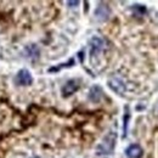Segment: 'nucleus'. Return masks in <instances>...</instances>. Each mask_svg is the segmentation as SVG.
<instances>
[{"label": "nucleus", "mask_w": 158, "mask_h": 158, "mask_svg": "<svg viewBox=\"0 0 158 158\" xmlns=\"http://www.w3.org/2000/svg\"><path fill=\"white\" fill-rule=\"evenodd\" d=\"M116 141H117V134H116L114 131L108 133V134L103 138L102 142L96 147V155H98V156H107V155H111V153L113 152V150H114Z\"/></svg>", "instance_id": "1"}, {"label": "nucleus", "mask_w": 158, "mask_h": 158, "mask_svg": "<svg viewBox=\"0 0 158 158\" xmlns=\"http://www.w3.org/2000/svg\"><path fill=\"white\" fill-rule=\"evenodd\" d=\"M107 84H108L110 89H111L113 93L118 94V95H123V94L125 93V90H127L125 81L123 80L122 77H119L118 74L111 76V77L108 78V80H107Z\"/></svg>", "instance_id": "2"}, {"label": "nucleus", "mask_w": 158, "mask_h": 158, "mask_svg": "<svg viewBox=\"0 0 158 158\" xmlns=\"http://www.w3.org/2000/svg\"><path fill=\"white\" fill-rule=\"evenodd\" d=\"M105 46H106V43L103 39H101L99 37H93L91 38V40H90V59H91V62L105 50Z\"/></svg>", "instance_id": "3"}, {"label": "nucleus", "mask_w": 158, "mask_h": 158, "mask_svg": "<svg viewBox=\"0 0 158 158\" xmlns=\"http://www.w3.org/2000/svg\"><path fill=\"white\" fill-rule=\"evenodd\" d=\"M15 83L17 85H31L33 83L31 72L28 69H20L15 76Z\"/></svg>", "instance_id": "4"}, {"label": "nucleus", "mask_w": 158, "mask_h": 158, "mask_svg": "<svg viewBox=\"0 0 158 158\" xmlns=\"http://www.w3.org/2000/svg\"><path fill=\"white\" fill-rule=\"evenodd\" d=\"M110 15H111V9L105 2H101L99 6L96 7V10H95V17L99 21H101V22L108 20Z\"/></svg>", "instance_id": "5"}, {"label": "nucleus", "mask_w": 158, "mask_h": 158, "mask_svg": "<svg viewBox=\"0 0 158 158\" xmlns=\"http://www.w3.org/2000/svg\"><path fill=\"white\" fill-rule=\"evenodd\" d=\"M79 89V84L77 80H74V79H72V80H68L63 86H62V95L64 96V98H67V96H71L72 94H74L77 90Z\"/></svg>", "instance_id": "6"}, {"label": "nucleus", "mask_w": 158, "mask_h": 158, "mask_svg": "<svg viewBox=\"0 0 158 158\" xmlns=\"http://www.w3.org/2000/svg\"><path fill=\"white\" fill-rule=\"evenodd\" d=\"M142 155H143V151L138 143H131L125 150V156L128 158H141Z\"/></svg>", "instance_id": "7"}, {"label": "nucleus", "mask_w": 158, "mask_h": 158, "mask_svg": "<svg viewBox=\"0 0 158 158\" xmlns=\"http://www.w3.org/2000/svg\"><path fill=\"white\" fill-rule=\"evenodd\" d=\"M24 52H26V56L29 60H32V61H37V60L39 59L40 50L35 44L28 45V46L24 49Z\"/></svg>", "instance_id": "8"}, {"label": "nucleus", "mask_w": 158, "mask_h": 158, "mask_svg": "<svg viewBox=\"0 0 158 158\" xmlns=\"http://www.w3.org/2000/svg\"><path fill=\"white\" fill-rule=\"evenodd\" d=\"M102 94H103L102 88L99 85H94L89 91V100L91 102H99L102 99Z\"/></svg>", "instance_id": "9"}, {"label": "nucleus", "mask_w": 158, "mask_h": 158, "mask_svg": "<svg viewBox=\"0 0 158 158\" xmlns=\"http://www.w3.org/2000/svg\"><path fill=\"white\" fill-rule=\"evenodd\" d=\"M130 118V113H129V107H125V114L123 118V138L127 136V131H128V122Z\"/></svg>", "instance_id": "10"}, {"label": "nucleus", "mask_w": 158, "mask_h": 158, "mask_svg": "<svg viewBox=\"0 0 158 158\" xmlns=\"http://www.w3.org/2000/svg\"><path fill=\"white\" fill-rule=\"evenodd\" d=\"M72 66H74V60L71 59L67 63H61L60 66L57 67H51V68H49V72H57L60 71L61 68H66V67H72Z\"/></svg>", "instance_id": "11"}, {"label": "nucleus", "mask_w": 158, "mask_h": 158, "mask_svg": "<svg viewBox=\"0 0 158 158\" xmlns=\"http://www.w3.org/2000/svg\"><path fill=\"white\" fill-rule=\"evenodd\" d=\"M133 11L136 16H142L146 14V7L143 5H134L133 6Z\"/></svg>", "instance_id": "12"}, {"label": "nucleus", "mask_w": 158, "mask_h": 158, "mask_svg": "<svg viewBox=\"0 0 158 158\" xmlns=\"http://www.w3.org/2000/svg\"><path fill=\"white\" fill-rule=\"evenodd\" d=\"M79 4V1H67V5L69 6H77Z\"/></svg>", "instance_id": "13"}, {"label": "nucleus", "mask_w": 158, "mask_h": 158, "mask_svg": "<svg viewBox=\"0 0 158 158\" xmlns=\"http://www.w3.org/2000/svg\"><path fill=\"white\" fill-rule=\"evenodd\" d=\"M32 158H40V157H38V156H34V157H32Z\"/></svg>", "instance_id": "14"}]
</instances>
